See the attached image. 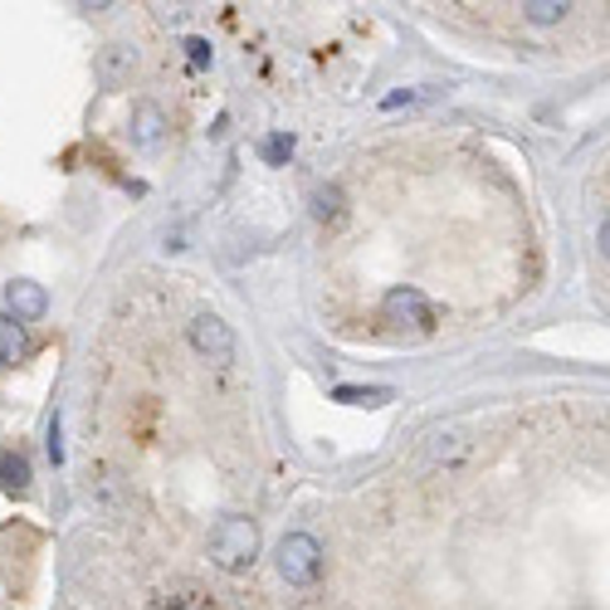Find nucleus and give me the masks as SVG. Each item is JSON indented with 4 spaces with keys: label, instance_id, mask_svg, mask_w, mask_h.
<instances>
[{
    "label": "nucleus",
    "instance_id": "nucleus-1",
    "mask_svg": "<svg viewBox=\"0 0 610 610\" xmlns=\"http://www.w3.org/2000/svg\"><path fill=\"white\" fill-rule=\"evenodd\" d=\"M259 557V523L244 513H230L210 527V562L220 571H244Z\"/></svg>",
    "mask_w": 610,
    "mask_h": 610
},
{
    "label": "nucleus",
    "instance_id": "nucleus-2",
    "mask_svg": "<svg viewBox=\"0 0 610 610\" xmlns=\"http://www.w3.org/2000/svg\"><path fill=\"white\" fill-rule=\"evenodd\" d=\"M274 562H279V576H284L288 586H313L323 576V542L313 533H288L279 542Z\"/></svg>",
    "mask_w": 610,
    "mask_h": 610
},
{
    "label": "nucleus",
    "instance_id": "nucleus-3",
    "mask_svg": "<svg viewBox=\"0 0 610 610\" xmlns=\"http://www.w3.org/2000/svg\"><path fill=\"white\" fill-rule=\"evenodd\" d=\"M381 318H386L391 327H401V333H431L435 308H431V298H425L421 288L401 284V288H391L386 298H381Z\"/></svg>",
    "mask_w": 610,
    "mask_h": 610
},
{
    "label": "nucleus",
    "instance_id": "nucleus-4",
    "mask_svg": "<svg viewBox=\"0 0 610 610\" xmlns=\"http://www.w3.org/2000/svg\"><path fill=\"white\" fill-rule=\"evenodd\" d=\"M190 347H196L206 361H216V367H225V361H235V333L230 323L216 318V313H200V318H190Z\"/></svg>",
    "mask_w": 610,
    "mask_h": 610
},
{
    "label": "nucleus",
    "instance_id": "nucleus-5",
    "mask_svg": "<svg viewBox=\"0 0 610 610\" xmlns=\"http://www.w3.org/2000/svg\"><path fill=\"white\" fill-rule=\"evenodd\" d=\"M94 74H98V84L108 88H122V84H132V74H138V44H128V40H112L98 50V59H94Z\"/></svg>",
    "mask_w": 610,
    "mask_h": 610
},
{
    "label": "nucleus",
    "instance_id": "nucleus-6",
    "mask_svg": "<svg viewBox=\"0 0 610 610\" xmlns=\"http://www.w3.org/2000/svg\"><path fill=\"white\" fill-rule=\"evenodd\" d=\"M44 313H50V293L40 284H30V279H10L6 284V318H15L25 327V323H40Z\"/></svg>",
    "mask_w": 610,
    "mask_h": 610
},
{
    "label": "nucleus",
    "instance_id": "nucleus-7",
    "mask_svg": "<svg viewBox=\"0 0 610 610\" xmlns=\"http://www.w3.org/2000/svg\"><path fill=\"white\" fill-rule=\"evenodd\" d=\"M166 138V112L152 104V98H142L138 108H132V142L142 146V152H156Z\"/></svg>",
    "mask_w": 610,
    "mask_h": 610
},
{
    "label": "nucleus",
    "instance_id": "nucleus-8",
    "mask_svg": "<svg viewBox=\"0 0 610 610\" xmlns=\"http://www.w3.org/2000/svg\"><path fill=\"white\" fill-rule=\"evenodd\" d=\"M206 606H210V596L196 581H172L156 596V610H206Z\"/></svg>",
    "mask_w": 610,
    "mask_h": 610
},
{
    "label": "nucleus",
    "instance_id": "nucleus-9",
    "mask_svg": "<svg viewBox=\"0 0 610 610\" xmlns=\"http://www.w3.org/2000/svg\"><path fill=\"white\" fill-rule=\"evenodd\" d=\"M25 352H30L25 327L0 313V367H15V361H25Z\"/></svg>",
    "mask_w": 610,
    "mask_h": 610
},
{
    "label": "nucleus",
    "instance_id": "nucleus-10",
    "mask_svg": "<svg viewBox=\"0 0 610 610\" xmlns=\"http://www.w3.org/2000/svg\"><path fill=\"white\" fill-rule=\"evenodd\" d=\"M313 216H318L323 225H342V220H347V196H342V186H318V190H313Z\"/></svg>",
    "mask_w": 610,
    "mask_h": 610
},
{
    "label": "nucleus",
    "instance_id": "nucleus-11",
    "mask_svg": "<svg viewBox=\"0 0 610 610\" xmlns=\"http://www.w3.org/2000/svg\"><path fill=\"white\" fill-rule=\"evenodd\" d=\"M0 489H6V493H25L30 489L25 455H0Z\"/></svg>",
    "mask_w": 610,
    "mask_h": 610
},
{
    "label": "nucleus",
    "instance_id": "nucleus-12",
    "mask_svg": "<svg viewBox=\"0 0 610 610\" xmlns=\"http://www.w3.org/2000/svg\"><path fill=\"white\" fill-rule=\"evenodd\" d=\"M567 0H527L523 15L533 20V25H557V20H567Z\"/></svg>",
    "mask_w": 610,
    "mask_h": 610
},
{
    "label": "nucleus",
    "instance_id": "nucleus-13",
    "mask_svg": "<svg viewBox=\"0 0 610 610\" xmlns=\"http://www.w3.org/2000/svg\"><path fill=\"white\" fill-rule=\"evenodd\" d=\"M333 401H342V405H381V401H391V391L386 386H337Z\"/></svg>",
    "mask_w": 610,
    "mask_h": 610
},
{
    "label": "nucleus",
    "instance_id": "nucleus-14",
    "mask_svg": "<svg viewBox=\"0 0 610 610\" xmlns=\"http://www.w3.org/2000/svg\"><path fill=\"white\" fill-rule=\"evenodd\" d=\"M259 156H264L269 166H284L293 156V132H274V138H264V142H259Z\"/></svg>",
    "mask_w": 610,
    "mask_h": 610
},
{
    "label": "nucleus",
    "instance_id": "nucleus-15",
    "mask_svg": "<svg viewBox=\"0 0 610 610\" xmlns=\"http://www.w3.org/2000/svg\"><path fill=\"white\" fill-rule=\"evenodd\" d=\"M186 59H190V69H206V64H210V40H186Z\"/></svg>",
    "mask_w": 610,
    "mask_h": 610
},
{
    "label": "nucleus",
    "instance_id": "nucleus-16",
    "mask_svg": "<svg viewBox=\"0 0 610 610\" xmlns=\"http://www.w3.org/2000/svg\"><path fill=\"white\" fill-rule=\"evenodd\" d=\"M50 459H54V465H64V445H59V415H54V425H50Z\"/></svg>",
    "mask_w": 610,
    "mask_h": 610
}]
</instances>
